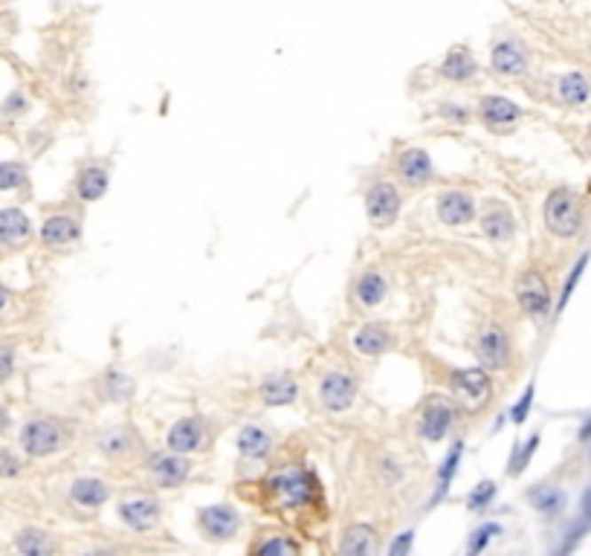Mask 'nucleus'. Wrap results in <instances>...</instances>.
I'll list each match as a JSON object with an SVG mask.
<instances>
[{
  "mask_svg": "<svg viewBox=\"0 0 591 556\" xmlns=\"http://www.w3.org/2000/svg\"><path fill=\"white\" fill-rule=\"evenodd\" d=\"M29 238H32V223L18 206L0 209V244L18 249V247H24Z\"/></svg>",
  "mask_w": 591,
  "mask_h": 556,
  "instance_id": "16",
  "label": "nucleus"
},
{
  "mask_svg": "<svg viewBox=\"0 0 591 556\" xmlns=\"http://www.w3.org/2000/svg\"><path fill=\"white\" fill-rule=\"evenodd\" d=\"M478 114L490 128H510L522 119V107L505 96H487V99H481Z\"/></svg>",
  "mask_w": 591,
  "mask_h": 556,
  "instance_id": "17",
  "label": "nucleus"
},
{
  "mask_svg": "<svg viewBox=\"0 0 591 556\" xmlns=\"http://www.w3.org/2000/svg\"><path fill=\"white\" fill-rule=\"evenodd\" d=\"M577 438L583 441V443H586V441H591V418L583 423V427H579V435H577Z\"/></svg>",
  "mask_w": 591,
  "mask_h": 556,
  "instance_id": "46",
  "label": "nucleus"
},
{
  "mask_svg": "<svg viewBox=\"0 0 591 556\" xmlns=\"http://www.w3.org/2000/svg\"><path fill=\"white\" fill-rule=\"evenodd\" d=\"M197 521H201V530L209 536L212 542H226L232 539L238 528H240V516L235 507L229 505H212V507H203L201 516H197Z\"/></svg>",
  "mask_w": 591,
  "mask_h": 556,
  "instance_id": "8",
  "label": "nucleus"
},
{
  "mask_svg": "<svg viewBox=\"0 0 591 556\" xmlns=\"http://www.w3.org/2000/svg\"><path fill=\"white\" fill-rule=\"evenodd\" d=\"M531 505L540 510L542 516H556L565 510V493L560 487H540L531 493Z\"/></svg>",
  "mask_w": 591,
  "mask_h": 556,
  "instance_id": "31",
  "label": "nucleus"
},
{
  "mask_svg": "<svg viewBox=\"0 0 591 556\" xmlns=\"http://www.w3.org/2000/svg\"><path fill=\"white\" fill-rule=\"evenodd\" d=\"M481 232H485L490 241L505 244L516 232V223H513V215L505 206H490V209L481 215Z\"/></svg>",
  "mask_w": 591,
  "mask_h": 556,
  "instance_id": "23",
  "label": "nucleus"
},
{
  "mask_svg": "<svg viewBox=\"0 0 591 556\" xmlns=\"http://www.w3.org/2000/svg\"><path fill=\"white\" fill-rule=\"evenodd\" d=\"M496 498V484L492 482H481L473 493L467 496V510H473V513H478V510H487L490 501Z\"/></svg>",
  "mask_w": 591,
  "mask_h": 556,
  "instance_id": "34",
  "label": "nucleus"
},
{
  "mask_svg": "<svg viewBox=\"0 0 591 556\" xmlns=\"http://www.w3.org/2000/svg\"><path fill=\"white\" fill-rule=\"evenodd\" d=\"M79 235H82V226L70 215H52L41 226V241L47 247H67L73 241H79Z\"/></svg>",
  "mask_w": 591,
  "mask_h": 556,
  "instance_id": "19",
  "label": "nucleus"
},
{
  "mask_svg": "<svg viewBox=\"0 0 591 556\" xmlns=\"http://www.w3.org/2000/svg\"><path fill=\"white\" fill-rule=\"evenodd\" d=\"M119 519H122L130 530L146 533L151 528H157L160 505H157L154 498H146V496H142V498H128V501L119 505Z\"/></svg>",
  "mask_w": 591,
  "mask_h": 556,
  "instance_id": "14",
  "label": "nucleus"
},
{
  "mask_svg": "<svg viewBox=\"0 0 591 556\" xmlns=\"http://www.w3.org/2000/svg\"><path fill=\"white\" fill-rule=\"evenodd\" d=\"M516 299L522 304V310L533 316V319H542V316L551 313V290L545 285V278L540 272H524L516 281Z\"/></svg>",
  "mask_w": 591,
  "mask_h": 556,
  "instance_id": "6",
  "label": "nucleus"
},
{
  "mask_svg": "<svg viewBox=\"0 0 591 556\" xmlns=\"http://www.w3.org/2000/svg\"><path fill=\"white\" fill-rule=\"evenodd\" d=\"M256 553H281V556H288V553H299V544L290 542V539L276 536V539L258 542V544H256Z\"/></svg>",
  "mask_w": 591,
  "mask_h": 556,
  "instance_id": "38",
  "label": "nucleus"
},
{
  "mask_svg": "<svg viewBox=\"0 0 591 556\" xmlns=\"http://www.w3.org/2000/svg\"><path fill=\"white\" fill-rule=\"evenodd\" d=\"M444 114H450V119H458V122H464V119H467L464 107H444Z\"/></svg>",
  "mask_w": 591,
  "mask_h": 556,
  "instance_id": "45",
  "label": "nucleus"
},
{
  "mask_svg": "<svg viewBox=\"0 0 591 556\" xmlns=\"http://www.w3.org/2000/svg\"><path fill=\"white\" fill-rule=\"evenodd\" d=\"M556 93L565 105H586L591 99V84L583 73H565L556 84Z\"/></svg>",
  "mask_w": 591,
  "mask_h": 556,
  "instance_id": "28",
  "label": "nucleus"
},
{
  "mask_svg": "<svg viewBox=\"0 0 591 556\" xmlns=\"http://www.w3.org/2000/svg\"><path fill=\"white\" fill-rule=\"evenodd\" d=\"M476 356L485 368H501L510 356V336L501 325L490 322L481 328L476 340Z\"/></svg>",
  "mask_w": 591,
  "mask_h": 556,
  "instance_id": "5",
  "label": "nucleus"
},
{
  "mask_svg": "<svg viewBox=\"0 0 591 556\" xmlns=\"http://www.w3.org/2000/svg\"><path fill=\"white\" fill-rule=\"evenodd\" d=\"M6 427H9V411H6V409H0V435L6 432Z\"/></svg>",
  "mask_w": 591,
  "mask_h": 556,
  "instance_id": "47",
  "label": "nucleus"
},
{
  "mask_svg": "<svg viewBox=\"0 0 591 556\" xmlns=\"http://www.w3.org/2000/svg\"><path fill=\"white\" fill-rule=\"evenodd\" d=\"M12 371H15V348L0 345V383L12 377Z\"/></svg>",
  "mask_w": 591,
  "mask_h": 556,
  "instance_id": "41",
  "label": "nucleus"
},
{
  "mask_svg": "<svg viewBox=\"0 0 591 556\" xmlns=\"http://www.w3.org/2000/svg\"><path fill=\"white\" fill-rule=\"evenodd\" d=\"M536 446H540V435H531V441L524 443V446H519L516 452H513V458H510V475H519L524 466L531 464V458H533V452H536Z\"/></svg>",
  "mask_w": 591,
  "mask_h": 556,
  "instance_id": "36",
  "label": "nucleus"
},
{
  "mask_svg": "<svg viewBox=\"0 0 591 556\" xmlns=\"http://www.w3.org/2000/svg\"><path fill=\"white\" fill-rule=\"evenodd\" d=\"M391 333L382 328V325H377V322H371V325H366V328H359L357 331V336H354V348L359 354H366V356H380V354H386L389 348H391Z\"/></svg>",
  "mask_w": 591,
  "mask_h": 556,
  "instance_id": "24",
  "label": "nucleus"
},
{
  "mask_svg": "<svg viewBox=\"0 0 591 556\" xmlns=\"http://www.w3.org/2000/svg\"><path fill=\"white\" fill-rule=\"evenodd\" d=\"M319 397L325 403L327 411H348L351 403L357 400V380L348 374V371H331L322 386H319Z\"/></svg>",
  "mask_w": 591,
  "mask_h": 556,
  "instance_id": "7",
  "label": "nucleus"
},
{
  "mask_svg": "<svg viewBox=\"0 0 591 556\" xmlns=\"http://www.w3.org/2000/svg\"><path fill=\"white\" fill-rule=\"evenodd\" d=\"M531 406H533V383L522 391L519 403H516V406H513V411H510V420H513V423H524V418H528Z\"/></svg>",
  "mask_w": 591,
  "mask_h": 556,
  "instance_id": "40",
  "label": "nucleus"
},
{
  "mask_svg": "<svg viewBox=\"0 0 591 556\" xmlns=\"http://www.w3.org/2000/svg\"><path fill=\"white\" fill-rule=\"evenodd\" d=\"M258 395L267 406H288V403H293L296 397H299V386H296V380L276 374V377H267L264 383H261Z\"/></svg>",
  "mask_w": 591,
  "mask_h": 556,
  "instance_id": "25",
  "label": "nucleus"
},
{
  "mask_svg": "<svg viewBox=\"0 0 591 556\" xmlns=\"http://www.w3.org/2000/svg\"><path fill=\"white\" fill-rule=\"evenodd\" d=\"M499 533H501V525H496V521H487V525L476 528V530H473V536H469L467 551H469V553L485 551L487 544H490V539H492V536H499Z\"/></svg>",
  "mask_w": 591,
  "mask_h": 556,
  "instance_id": "35",
  "label": "nucleus"
},
{
  "mask_svg": "<svg viewBox=\"0 0 591 556\" xmlns=\"http://www.w3.org/2000/svg\"><path fill=\"white\" fill-rule=\"evenodd\" d=\"M398 174L406 185H423L432 177V160L423 148H406L398 157Z\"/></svg>",
  "mask_w": 591,
  "mask_h": 556,
  "instance_id": "18",
  "label": "nucleus"
},
{
  "mask_svg": "<svg viewBox=\"0 0 591 556\" xmlns=\"http://www.w3.org/2000/svg\"><path fill=\"white\" fill-rule=\"evenodd\" d=\"M545 223L556 238H574L583 226V209L571 192L556 189L548 200H545Z\"/></svg>",
  "mask_w": 591,
  "mask_h": 556,
  "instance_id": "2",
  "label": "nucleus"
},
{
  "mask_svg": "<svg viewBox=\"0 0 591 556\" xmlns=\"http://www.w3.org/2000/svg\"><path fill=\"white\" fill-rule=\"evenodd\" d=\"M203 443H206V429L201 418H183L169 429V450L180 455H192L197 450H203Z\"/></svg>",
  "mask_w": 591,
  "mask_h": 556,
  "instance_id": "15",
  "label": "nucleus"
},
{
  "mask_svg": "<svg viewBox=\"0 0 591 556\" xmlns=\"http://www.w3.org/2000/svg\"><path fill=\"white\" fill-rule=\"evenodd\" d=\"M437 217H441V223L446 226H464L476 217V200L473 194L464 192V189H453L441 194V200H437Z\"/></svg>",
  "mask_w": 591,
  "mask_h": 556,
  "instance_id": "11",
  "label": "nucleus"
},
{
  "mask_svg": "<svg viewBox=\"0 0 591 556\" xmlns=\"http://www.w3.org/2000/svg\"><path fill=\"white\" fill-rule=\"evenodd\" d=\"M354 293H357V301L363 304V308H377V304L386 299L389 285H386V278H382L380 272H363Z\"/></svg>",
  "mask_w": 591,
  "mask_h": 556,
  "instance_id": "27",
  "label": "nucleus"
},
{
  "mask_svg": "<svg viewBox=\"0 0 591 556\" xmlns=\"http://www.w3.org/2000/svg\"><path fill=\"white\" fill-rule=\"evenodd\" d=\"M70 496L79 507H102L107 498H111V487H107V482H102V478L96 475H87V478H75L73 487H70Z\"/></svg>",
  "mask_w": 591,
  "mask_h": 556,
  "instance_id": "20",
  "label": "nucleus"
},
{
  "mask_svg": "<svg viewBox=\"0 0 591 556\" xmlns=\"http://www.w3.org/2000/svg\"><path fill=\"white\" fill-rule=\"evenodd\" d=\"M148 470H151V475L157 478L160 487H180L185 478H189L192 464L185 461V455L169 450V452L151 455L148 458Z\"/></svg>",
  "mask_w": 591,
  "mask_h": 556,
  "instance_id": "9",
  "label": "nucleus"
},
{
  "mask_svg": "<svg viewBox=\"0 0 591 556\" xmlns=\"http://www.w3.org/2000/svg\"><path fill=\"white\" fill-rule=\"evenodd\" d=\"M461 455H464V441H458V443H453V450L446 452L441 470H437V489L429 498V507L441 505V501L446 498V493H450V484H453V478L458 473V464H461Z\"/></svg>",
  "mask_w": 591,
  "mask_h": 556,
  "instance_id": "26",
  "label": "nucleus"
},
{
  "mask_svg": "<svg viewBox=\"0 0 591 556\" xmlns=\"http://www.w3.org/2000/svg\"><path fill=\"white\" fill-rule=\"evenodd\" d=\"M27 183V168L20 162H0V192L20 189Z\"/></svg>",
  "mask_w": 591,
  "mask_h": 556,
  "instance_id": "33",
  "label": "nucleus"
},
{
  "mask_svg": "<svg viewBox=\"0 0 591 556\" xmlns=\"http://www.w3.org/2000/svg\"><path fill=\"white\" fill-rule=\"evenodd\" d=\"M366 212H368V221L374 226H389L398 221L400 215V194L394 189L391 183L380 180L368 189L366 194Z\"/></svg>",
  "mask_w": 591,
  "mask_h": 556,
  "instance_id": "4",
  "label": "nucleus"
},
{
  "mask_svg": "<svg viewBox=\"0 0 591 556\" xmlns=\"http://www.w3.org/2000/svg\"><path fill=\"white\" fill-rule=\"evenodd\" d=\"M476 73H478L476 56L467 47H453L441 61V75L450 82H469L476 79Z\"/></svg>",
  "mask_w": 591,
  "mask_h": 556,
  "instance_id": "21",
  "label": "nucleus"
},
{
  "mask_svg": "<svg viewBox=\"0 0 591 556\" xmlns=\"http://www.w3.org/2000/svg\"><path fill=\"white\" fill-rule=\"evenodd\" d=\"M343 553H351V556H371L377 553V533L366 528V525H357L345 533L343 539Z\"/></svg>",
  "mask_w": 591,
  "mask_h": 556,
  "instance_id": "29",
  "label": "nucleus"
},
{
  "mask_svg": "<svg viewBox=\"0 0 591 556\" xmlns=\"http://www.w3.org/2000/svg\"><path fill=\"white\" fill-rule=\"evenodd\" d=\"M453 391L461 400L473 403V406H478V403H487L490 400V391H492V383L487 377V371L481 368H467V371H455L453 374Z\"/></svg>",
  "mask_w": 591,
  "mask_h": 556,
  "instance_id": "12",
  "label": "nucleus"
},
{
  "mask_svg": "<svg viewBox=\"0 0 591 556\" xmlns=\"http://www.w3.org/2000/svg\"><path fill=\"white\" fill-rule=\"evenodd\" d=\"M64 443H67V435H64V429L56 420L35 418L20 429V450L29 458H47L52 452H59Z\"/></svg>",
  "mask_w": 591,
  "mask_h": 556,
  "instance_id": "3",
  "label": "nucleus"
},
{
  "mask_svg": "<svg viewBox=\"0 0 591 556\" xmlns=\"http://www.w3.org/2000/svg\"><path fill=\"white\" fill-rule=\"evenodd\" d=\"M102 450H105L107 455H122V452L128 450V441H125V435H122V432L105 435V438H102Z\"/></svg>",
  "mask_w": 591,
  "mask_h": 556,
  "instance_id": "42",
  "label": "nucleus"
},
{
  "mask_svg": "<svg viewBox=\"0 0 591 556\" xmlns=\"http://www.w3.org/2000/svg\"><path fill=\"white\" fill-rule=\"evenodd\" d=\"M490 67L499 75H522L528 70V52L519 41L513 38H501L492 43L490 50Z\"/></svg>",
  "mask_w": 591,
  "mask_h": 556,
  "instance_id": "10",
  "label": "nucleus"
},
{
  "mask_svg": "<svg viewBox=\"0 0 591 556\" xmlns=\"http://www.w3.org/2000/svg\"><path fill=\"white\" fill-rule=\"evenodd\" d=\"M6 304H9V290L0 285V310H6Z\"/></svg>",
  "mask_w": 591,
  "mask_h": 556,
  "instance_id": "48",
  "label": "nucleus"
},
{
  "mask_svg": "<svg viewBox=\"0 0 591 556\" xmlns=\"http://www.w3.org/2000/svg\"><path fill=\"white\" fill-rule=\"evenodd\" d=\"M270 493L276 496L288 510L296 507H308L319 498V478L311 470H288L279 473L276 478H270Z\"/></svg>",
  "mask_w": 591,
  "mask_h": 556,
  "instance_id": "1",
  "label": "nucleus"
},
{
  "mask_svg": "<svg viewBox=\"0 0 591 556\" xmlns=\"http://www.w3.org/2000/svg\"><path fill=\"white\" fill-rule=\"evenodd\" d=\"M18 551L20 553H29V556H38V553H50L52 551V542L47 539V533L43 530H24L20 536L15 539Z\"/></svg>",
  "mask_w": 591,
  "mask_h": 556,
  "instance_id": "32",
  "label": "nucleus"
},
{
  "mask_svg": "<svg viewBox=\"0 0 591 556\" xmlns=\"http://www.w3.org/2000/svg\"><path fill=\"white\" fill-rule=\"evenodd\" d=\"M24 470V464H20V458L12 452V450H0V478H15Z\"/></svg>",
  "mask_w": 591,
  "mask_h": 556,
  "instance_id": "39",
  "label": "nucleus"
},
{
  "mask_svg": "<svg viewBox=\"0 0 591 556\" xmlns=\"http://www.w3.org/2000/svg\"><path fill=\"white\" fill-rule=\"evenodd\" d=\"M107 185H111V183H107V174L102 168H96V166L84 168L82 177H79V198L87 200V203H93L98 198H105Z\"/></svg>",
  "mask_w": 591,
  "mask_h": 556,
  "instance_id": "30",
  "label": "nucleus"
},
{
  "mask_svg": "<svg viewBox=\"0 0 591 556\" xmlns=\"http://www.w3.org/2000/svg\"><path fill=\"white\" fill-rule=\"evenodd\" d=\"M412 544H414V530H403L400 536L389 544V553H391V556L409 553V551H412Z\"/></svg>",
  "mask_w": 591,
  "mask_h": 556,
  "instance_id": "43",
  "label": "nucleus"
},
{
  "mask_svg": "<svg viewBox=\"0 0 591 556\" xmlns=\"http://www.w3.org/2000/svg\"><path fill=\"white\" fill-rule=\"evenodd\" d=\"M455 423V406L446 400H435L426 406L423 418H421V438L429 441V443H437L444 438L446 432L453 429Z\"/></svg>",
  "mask_w": 591,
  "mask_h": 556,
  "instance_id": "13",
  "label": "nucleus"
},
{
  "mask_svg": "<svg viewBox=\"0 0 591 556\" xmlns=\"http://www.w3.org/2000/svg\"><path fill=\"white\" fill-rule=\"evenodd\" d=\"M238 450L249 461H261L272 450V435L264 427H258V423H247L238 435Z\"/></svg>",
  "mask_w": 591,
  "mask_h": 556,
  "instance_id": "22",
  "label": "nucleus"
},
{
  "mask_svg": "<svg viewBox=\"0 0 591 556\" xmlns=\"http://www.w3.org/2000/svg\"><path fill=\"white\" fill-rule=\"evenodd\" d=\"M579 507H583V519L591 525V487L583 493V501H579Z\"/></svg>",
  "mask_w": 591,
  "mask_h": 556,
  "instance_id": "44",
  "label": "nucleus"
},
{
  "mask_svg": "<svg viewBox=\"0 0 591 556\" xmlns=\"http://www.w3.org/2000/svg\"><path fill=\"white\" fill-rule=\"evenodd\" d=\"M586 264H588V253H583V258L577 261V267H574L571 272H568V278H565V287H563V296H560V301H556V310H563L565 304H568V299H571V293H574V287H577L579 276H583Z\"/></svg>",
  "mask_w": 591,
  "mask_h": 556,
  "instance_id": "37",
  "label": "nucleus"
}]
</instances>
